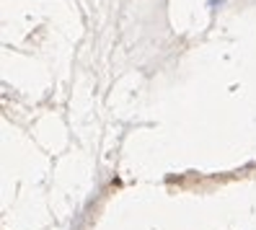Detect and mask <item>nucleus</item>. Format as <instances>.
Instances as JSON below:
<instances>
[]
</instances>
